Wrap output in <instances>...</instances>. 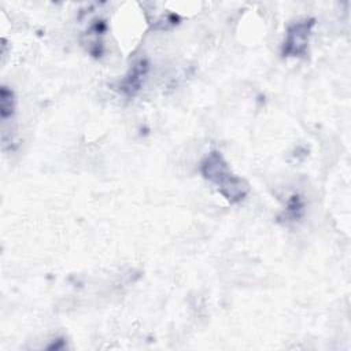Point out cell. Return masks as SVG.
I'll list each match as a JSON object with an SVG mask.
<instances>
[{
  "label": "cell",
  "instance_id": "obj_1",
  "mask_svg": "<svg viewBox=\"0 0 351 351\" xmlns=\"http://www.w3.org/2000/svg\"><path fill=\"white\" fill-rule=\"evenodd\" d=\"M200 173L206 181L232 204L240 203L250 192L248 182L236 176L219 151H210L200 162Z\"/></svg>",
  "mask_w": 351,
  "mask_h": 351
},
{
  "label": "cell",
  "instance_id": "obj_2",
  "mask_svg": "<svg viewBox=\"0 0 351 351\" xmlns=\"http://www.w3.org/2000/svg\"><path fill=\"white\" fill-rule=\"evenodd\" d=\"M314 25V18H304L288 26L281 44L282 58H304L307 55L308 41Z\"/></svg>",
  "mask_w": 351,
  "mask_h": 351
},
{
  "label": "cell",
  "instance_id": "obj_3",
  "mask_svg": "<svg viewBox=\"0 0 351 351\" xmlns=\"http://www.w3.org/2000/svg\"><path fill=\"white\" fill-rule=\"evenodd\" d=\"M147 71H148V63H147V60L141 59V60L136 62V63L130 67V70H129V73L125 75V78L121 81V84H119L121 92L125 93V95L129 96V97L137 95L138 90L141 89L144 77L147 75Z\"/></svg>",
  "mask_w": 351,
  "mask_h": 351
},
{
  "label": "cell",
  "instance_id": "obj_4",
  "mask_svg": "<svg viewBox=\"0 0 351 351\" xmlns=\"http://www.w3.org/2000/svg\"><path fill=\"white\" fill-rule=\"evenodd\" d=\"M15 112V96L14 92L5 86L1 85L0 88V118L3 122L11 119Z\"/></svg>",
  "mask_w": 351,
  "mask_h": 351
},
{
  "label": "cell",
  "instance_id": "obj_5",
  "mask_svg": "<svg viewBox=\"0 0 351 351\" xmlns=\"http://www.w3.org/2000/svg\"><path fill=\"white\" fill-rule=\"evenodd\" d=\"M303 211H304V204H303L300 196L292 195L287 203L284 213L278 218L284 222H289V221L293 222V221H298L303 215Z\"/></svg>",
  "mask_w": 351,
  "mask_h": 351
}]
</instances>
